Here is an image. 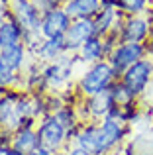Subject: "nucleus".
<instances>
[{
    "label": "nucleus",
    "instance_id": "nucleus-1",
    "mask_svg": "<svg viewBox=\"0 0 153 155\" xmlns=\"http://www.w3.org/2000/svg\"><path fill=\"white\" fill-rule=\"evenodd\" d=\"M124 134V122L116 116H106L102 118L98 126H86L79 130L75 137V145L90 151L92 155H106L114 151L116 145L122 141Z\"/></svg>",
    "mask_w": 153,
    "mask_h": 155
},
{
    "label": "nucleus",
    "instance_id": "nucleus-2",
    "mask_svg": "<svg viewBox=\"0 0 153 155\" xmlns=\"http://www.w3.org/2000/svg\"><path fill=\"white\" fill-rule=\"evenodd\" d=\"M114 77L116 71L112 69V65L106 63V61H98L88 71H84L83 79H80V91L86 96H94L102 91H108L112 87Z\"/></svg>",
    "mask_w": 153,
    "mask_h": 155
},
{
    "label": "nucleus",
    "instance_id": "nucleus-3",
    "mask_svg": "<svg viewBox=\"0 0 153 155\" xmlns=\"http://www.w3.org/2000/svg\"><path fill=\"white\" fill-rule=\"evenodd\" d=\"M151 75H153V63L149 59H142L122 73V84L134 96H138L147 88V84L151 81Z\"/></svg>",
    "mask_w": 153,
    "mask_h": 155
},
{
    "label": "nucleus",
    "instance_id": "nucleus-4",
    "mask_svg": "<svg viewBox=\"0 0 153 155\" xmlns=\"http://www.w3.org/2000/svg\"><path fill=\"white\" fill-rule=\"evenodd\" d=\"M37 137H39V145L45 149H49L51 153L61 151V147L65 145V141L69 140L67 137V130L63 128L57 122L55 116H49L37 126Z\"/></svg>",
    "mask_w": 153,
    "mask_h": 155
},
{
    "label": "nucleus",
    "instance_id": "nucleus-5",
    "mask_svg": "<svg viewBox=\"0 0 153 155\" xmlns=\"http://www.w3.org/2000/svg\"><path fill=\"white\" fill-rule=\"evenodd\" d=\"M143 55H145V47H143L142 43L126 41L110 53V61H108V63L112 65V69H114L116 73H124L128 67H132V65L138 63V61H142Z\"/></svg>",
    "mask_w": 153,
    "mask_h": 155
},
{
    "label": "nucleus",
    "instance_id": "nucleus-6",
    "mask_svg": "<svg viewBox=\"0 0 153 155\" xmlns=\"http://www.w3.org/2000/svg\"><path fill=\"white\" fill-rule=\"evenodd\" d=\"M71 26V16L65 10H47V14L41 18V35L45 39H53V38H65L67 30Z\"/></svg>",
    "mask_w": 153,
    "mask_h": 155
},
{
    "label": "nucleus",
    "instance_id": "nucleus-7",
    "mask_svg": "<svg viewBox=\"0 0 153 155\" xmlns=\"http://www.w3.org/2000/svg\"><path fill=\"white\" fill-rule=\"evenodd\" d=\"M92 35H96L94 22L90 18H76L75 22H71L69 30L65 34V45L67 49H80L83 43L90 39Z\"/></svg>",
    "mask_w": 153,
    "mask_h": 155
},
{
    "label": "nucleus",
    "instance_id": "nucleus-8",
    "mask_svg": "<svg viewBox=\"0 0 153 155\" xmlns=\"http://www.w3.org/2000/svg\"><path fill=\"white\" fill-rule=\"evenodd\" d=\"M16 18H18V24L24 30V35L34 34V31L39 34V30H41V18H39L37 8L31 6L30 2L20 0V2L16 4Z\"/></svg>",
    "mask_w": 153,
    "mask_h": 155
},
{
    "label": "nucleus",
    "instance_id": "nucleus-9",
    "mask_svg": "<svg viewBox=\"0 0 153 155\" xmlns=\"http://www.w3.org/2000/svg\"><path fill=\"white\" fill-rule=\"evenodd\" d=\"M10 145L12 149H16L22 155H30L31 151L39 147V137H37V130L31 126H22L18 132L12 134L10 137Z\"/></svg>",
    "mask_w": 153,
    "mask_h": 155
},
{
    "label": "nucleus",
    "instance_id": "nucleus-10",
    "mask_svg": "<svg viewBox=\"0 0 153 155\" xmlns=\"http://www.w3.org/2000/svg\"><path fill=\"white\" fill-rule=\"evenodd\" d=\"M114 108H116V102H114V96H112L110 88H108V91L98 92V94H94V96H90V100H88V104H86V110L94 118H106V116H110Z\"/></svg>",
    "mask_w": 153,
    "mask_h": 155
},
{
    "label": "nucleus",
    "instance_id": "nucleus-11",
    "mask_svg": "<svg viewBox=\"0 0 153 155\" xmlns=\"http://www.w3.org/2000/svg\"><path fill=\"white\" fill-rule=\"evenodd\" d=\"M22 35H24V30L18 24V20H14V18L4 20L2 26H0V49L18 45L20 39H22Z\"/></svg>",
    "mask_w": 153,
    "mask_h": 155
},
{
    "label": "nucleus",
    "instance_id": "nucleus-12",
    "mask_svg": "<svg viewBox=\"0 0 153 155\" xmlns=\"http://www.w3.org/2000/svg\"><path fill=\"white\" fill-rule=\"evenodd\" d=\"M24 57H26V49H24V43L18 45L6 47V49H0V65L8 71H18L24 65Z\"/></svg>",
    "mask_w": 153,
    "mask_h": 155
},
{
    "label": "nucleus",
    "instance_id": "nucleus-13",
    "mask_svg": "<svg viewBox=\"0 0 153 155\" xmlns=\"http://www.w3.org/2000/svg\"><path fill=\"white\" fill-rule=\"evenodd\" d=\"M100 6V0H69L65 12L71 18H90Z\"/></svg>",
    "mask_w": 153,
    "mask_h": 155
},
{
    "label": "nucleus",
    "instance_id": "nucleus-14",
    "mask_svg": "<svg viewBox=\"0 0 153 155\" xmlns=\"http://www.w3.org/2000/svg\"><path fill=\"white\" fill-rule=\"evenodd\" d=\"M149 34V24L143 18H134L126 24L124 28V39L132 43H142Z\"/></svg>",
    "mask_w": 153,
    "mask_h": 155
},
{
    "label": "nucleus",
    "instance_id": "nucleus-15",
    "mask_svg": "<svg viewBox=\"0 0 153 155\" xmlns=\"http://www.w3.org/2000/svg\"><path fill=\"white\" fill-rule=\"evenodd\" d=\"M79 51H80L83 61L98 63V59H102V55H104V45H102V41H100L98 35H92L90 39H86V41L83 43V47H80Z\"/></svg>",
    "mask_w": 153,
    "mask_h": 155
},
{
    "label": "nucleus",
    "instance_id": "nucleus-16",
    "mask_svg": "<svg viewBox=\"0 0 153 155\" xmlns=\"http://www.w3.org/2000/svg\"><path fill=\"white\" fill-rule=\"evenodd\" d=\"M63 51H67L65 45V38H53V39H45V41L39 43L37 53L43 59H59Z\"/></svg>",
    "mask_w": 153,
    "mask_h": 155
},
{
    "label": "nucleus",
    "instance_id": "nucleus-17",
    "mask_svg": "<svg viewBox=\"0 0 153 155\" xmlns=\"http://www.w3.org/2000/svg\"><path fill=\"white\" fill-rule=\"evenodd\" d=\"M71 75V63L67 61H57L55 65H51L45 71V81L51 84V87H59L63 81H67V77Z\"/></svg>",
    "mask_w": 153,
    "mask_h": 155
},
{
    "label": "nucleus",
    "instance_id": "nucleus-18",
    "mask_svg": "<svg viewBox=\"0 0 153 155\" xmlns=\"http://www.w3.org/2000/svg\"><path fill=\"white\" fill-rule=\"evenodd\" d=\"M110 92H112V96H114V102L116 106H130L132 104V100L135 98L134 94H132L130 91H128L126 87H124L122 83H118V84H112L110 87Z\"/></svg>",
    "mask_w": 153,
    "mask_h": 155
},
{
    "label": "nucleus",
    "instance_id": "nucleus-19",
    "mask_svg": "<svg viewBox=\"0 0 153 155\" xmlns=\"http://www.w3.org/2000/svg\"><path fill=\"white\" fill-rule=\"evenodd\" d=\"M112 20H114V10H112V8H104V10H102V14L98 16V20L94 22V28H96V35L104 34V31H106L108 28H110Z\"/></svg>",
    "mask_w": 153,
    "mask_h": 155
},
{
    "label": "nucleus",
    "instance_id": "nucleus-20",
    "mask_svg": "<svg viewBox=\"0 0 153 155\" xmlns=\"http://www.w3.org/2000/svg\"><path fill=\"white\" fill-rule=\"evenodd\" d=\"M120 4L130 12H142L145 8L147 0H120Z\"/></svg>",
    "mask_w": 153,
    "mask_h": 155
},
{
    "label": "nucleus",
    "instance_id": "nucleus-21",
    "mask_svg": "<svg viewBox=\"0 0 153 155\" xmlns=\"http://www.w3.org/2000/svg\"><path fill=\"white\" fill-rule=\"evenodd\" d=\"M14 81H16V73L8 71V69H4L2 65H0V87H8V84H12Z\"/></svg>",
    "mask_w": 153,
    "mask_h": 155
},
{
    "label": "nucleus",
    "instance_id": "nucleus-22",
    "mask_svg": "<svg viewBox=\"0 0 153 155\" xmlns=\"http://www.w3.org/2000/svg\"><path fill=\"white\" fill-rule=\"evenodd\" d=\"M69 155H92L90 151H86V149H83V147H79V145H73V147L67 151Z\"/></svg>",
    "mask_w": 153,
    "mask_h": 155
},
{
    "label": "nucleus",
    "instance_id": "nucleus-23",
    "mask_svg": "<svg viewBox=\"0 0 153 155\" xmlns=\"http://www.w3.org/2000/svg\"><path fill=\"white\" fill-rule=\"evenodd\" d=\"M30 155H53V153H51L49 149H45V147H41V145H39V147L35 149V151H31Z\"/></svg>",
    "mask_w": 153,
    "mask_h": 155
},
{
    "label": "nucleus",
    "instance_id": "nucleus-24",
    "mask_svg": "<svg viewBox=\"0 0 153 155\" xmlns=\"http://www.w3.org/2000/svg\"><path fill=\"white\" fill-rule=\"evenodd\" d=\"M106 155H124L120 149H114V151H110V153H106Z\"/></svg>",
    "mask_w": 153,
    "mask_h": 155
},
{
    "label": "nucleus",
    "instance_id": "nucleus-25",
    "mask_svg": "<svg viewBox=\"0 0 153 155\" xmlns=\"http://www.w3.org/2000/svg\"><path fill=\"white\" fill-rule=\"evenodd\" d=\"M53 155H69V153H67V151H55Z\"/></svg>",
    "mask_w": 153,
    "mask_h": 155
},
{
    "label": "nucleus",
    "instance_id": "nucleus-26",
    "mask_svg": "<svg viewBox=\"0 0 153 155\" xmlns=\"http://www.w3.org/2000/svg\"><path fill=\"white\" fill-rule=\"evenodd\" d=\"M2 22H4V18H2V12H0V26H2Z\"/></svg>",
    "mask_w": 153,
    "mask_h": 155
},
{
    "label": "nucleus",
    "instance_id": "nucleus-27",
    "mask_svg": "<svg viewBox=\"0 0 153 155\" xmlns=\"http://www.w3.org/2000/svg\"><path fill=\"white\" fill-rule=\"evenodd\" d=\"M4 98V96H2V87H0V100H2Z\"/></svg>",
    "mask_w": 153,
    "mask_h": 155
},
{
    "label": "nucleus",
    "instance_id": "nucleus-28",
    "mask_svg": "<svg viewBox=\"0 0 153 155\" xmlns=\"http://www.w3.org/2000/svg\"><path fill=\"white\" fill-rule=\"evenodd\" d=\"M151 51H153V43H151Z\"/></svg>",
    "mask_w": 153,
    "mask_h": 155
},
{
    "label": "nucleus",
    "instance_id": "nucleus-29",
    "mask_svg": "<svg viewBox=\"0 0 153 155\" xmlns=\"http://www.w3.org/2000/svg\"><path fill=\"white\" fill-rule=\"evenodd\" d=\"M147 155H153V153H147Z\"/></svg>",
    "mask_w": 153,
    "mask_h": 155
}]
</instances>
